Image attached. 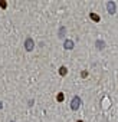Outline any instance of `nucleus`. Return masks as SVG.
I'll return each instance as SVG.
<instances>
[{"instance_id":"f257e3e1","label":"nucleus","mask_w":118,"mask_h":122,"mask_svg":"<svg viewBox=\"0 0 118 122\" xmlns=\"http://www.w3.org/2000/svg\"><path fill=\"white\" fill-rule=\"evenodd\" d=\"M79 106H81V98L75 96V98L72 99V102H71V108H72L74 111H76V109H78Z\"/></svg>"},{"instance_id":"f03ea898","label":"nucleus","mask_w":118,"mask_h":122,"mask_svg":"<svg viewBox=\"0 0 118 122\" xmlns=\"http://www.w3.org/2000/svg\"><path fill=\"white\" fill-rule=\"evenodd\" d=\"M25 47H26V50H32V49L35 47V43H33V40H32L30 37H27V39L25 40Z\"/></svg>"},{"instance_id":"7ed1b4c3","label":"nucleus","mask_w":118,"mask_h":122,"mask_svg":"<svg viewBox=\"0 0 118 122\" xmlns=\"http://www.w3.org/2000/svg\"><path fill=\"white\" fill-rule=\"evenodd\" d=\"M107 10H108L111 15H114V13H115V3H114V2H108V3H107Z\"/></svg>"},{"instance_id":"20e7f679","label":"nucleus","mask_w":118,"mask_h":122,"mask_svg":"<svg viewBox=\"0 0 118 122\" xmlns=\"http://www.w3.org/2000/svg\"><path fill=\"white\" fill-rule=\"evenodd\" d=\"M65 49H68V50H71V49H74V42L72 40H65Z\"/></svg>"},{"instance_id":"39448f33","label":"nucleus","mask_w":118,"mask_h":122,"mask_svg":"<svg viewBox=\"0 0 118 122\" xmlns=\"http://www.w3.org/2000/svg\"><path fill=\"white\" fill-rule=\"evenodd\" d=\"M95 45H97V47H98V49H104V47H105L104 40H97V43H95Z\"/></svg>"},{"instance_id":"423d86ee","label":"nucleus","mask_w":118,"mask_h":122,"mask_svg":"<svg viewBox=\"0 0 118 122\" xmlns=\"http://www.w3.org/2000/svg\"><path fill=\"white\" fill-rule=\"evenodd\" d=\"M64 33H65V27H61L59 29V37H64Z\"/></svg>"},{"instance_id":"0eeeda50","label":"nucleus","mask_w":118,"mask_h":122,"mask_svg":"<svg viewBox=\"0 0 118 122\" xmlns=\"http://www.w3.org/2000/svg\"><path fill=\"white\" fill-rule=\"evenodd\" d=\"M91 19H92V20H95V22H99V17H98L97 15H94V13L91 15Z\"/></svg>"},{"instance_id":"6e6552de","label":"nucleus","mask_w":118,"mask_h":122,"mask_svg":"<svg viewBox=\"0 0 118 122\" xmlns=\"http://www.w3.org/2000/svg\"><path fill=\"white\" fill-rule=\"evenodd\" d=\"M59 73H61V75H66V68H61V69H59Z\"/></svg>"},{"instance_id":"1a4fd4ad","label":"nucleus","mask_w":118,"mask_h":122,"mask_svg":"<svg viewBox=\"0 0 118 122\" xmlns=\"http://www.w3.org/2000/svg\"><path fill=\"white\" fill-rule=\"evenodd\" d=\"M58 101H59V102H62V101H64V95H62V93H59V95H58Z\"/></svg>"},{"instance_id":"9d476101","label":"nucleus","mask_w":118,"mask_h":122,"mask_svg":"<svg viewBox=\"0 0 118 122\" xmlns=\"http://www.w3.org/2000/svg\"><path fill=\"white\" fill-rule=\"evenodd\" d=\"M0 7L5 9V7H6V3H5V2H2V3H0Z\"/></svg>"},{"instance_id":"9b49d317","label":"nucleus","mask_w":118,"mask_h":122,"mask_svg":"<svg viewBox=\"0 0 118 122\" xmlns=\"http://www.w3.org/2000/svg\"><path fill=\"white\" fill-rule=\"evenodd\" d=\"M0 108H2V102H0Z\"/></svg>"},{"instance_id":"f8f14e48","label":"nucleus","mask_w":118,"mask_h":122,"mask_svg":"<svg viewBox=\"0 0 118 122\" xmlns=\"http://www.w3.org/2000/svg\"><path fill=\"white\" fill-rule=\"evenodd\" d=\"M78 122H82V121H78Z\"/></svg>"}]
</instances>
